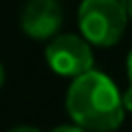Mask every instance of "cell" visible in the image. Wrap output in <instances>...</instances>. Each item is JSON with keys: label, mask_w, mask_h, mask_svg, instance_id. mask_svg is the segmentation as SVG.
<instances>
[{"label": "cell", "mask_w": 132, "mask_h": 132, "mask_svg": "<svg viewBox=\"0 0 132 132\" xmlns=\"http://www.w3.org/2000/svg\"><path fill=\"white\" fill-rule=\"evenodd\" d=\"M66 112L88 132H114L123 123V95L108 75L88 71L75 77L66 90Z\"/></svg>", "instance_id": "obj_1"}, {"label": "cell", "mask_w": 132, "mask_h": 132, "mask_svg": "<svg viewBox=\"0 0 132 132\" xmlns=\"http://www.w3.org/2000/svg\"><path fill=\"white\" fill-rule=\"evenodd\" d=\"M128 20L123 0H81L77 11L79 33L101 48L114 46L123 38Z\"/></svg>", "instance_id": "obj_2"}, {"label": "cell", "mask_w": 132, "mask_h": 132, "mask_svg": "<svg viewBox=\"0 0 132 132\" xmlns=\"http://www.w3.org/2000/svg\"><path fill=\"white\" fill-rule=\"evenodd\" d=\"M44 60L53 73L75 79V77L93 71L95 64L93 44L84 35L57 33L44 48Z\"/></svg>", "instance_id": "obj_3"}, {"label": "cell", "mask_w": 132, "mask_h": 132, "mask_svg": "<svg viewBox=\"0 0 132 132\" xmlns=\"http://www.w3.org/2000/svg\"><path fill=\"white\" fill-rule=\"evenodd\" d=\"M64 24L57 0H29L20 11V29L33 40H53Z\"/></svg>", "instance_id": "obj_4"}, {"label": "cell", "mask_w": 132, "mask_h": 132, "mask_svg": "<svg viewBox=\"0 0 132 132\" xmlns=\"http://www.w3.org/2000/svg\"><path fill=\"white\" fill-rule=\"evenodd\" d=\"M51 132H88V130H84L81 126L73 123V126H57V128H53Z\"/></svg>", "instance_id": "obj_5"}, {"label": "cell", "mask_w": 132, "mask_h": 132, "mask_svg": "<svg viewBox=\"0 0 132 132\" xmlns=\"http://www.w3.org/2000/svg\"><path fill=\"white\" fill-rule=\"evenodd\" d=\"M7 132H40V130L35 126H15V128H11Z\"/></svg>", "instance_id": "obj_6"}, {"label": "cell", "mask_w": 132, "mask_h": 132, "mask_svg": "<svg viewBox=\"0 0 132 132\" xmlns=\"http://www.w3.org/2000/svg\"><path fill=\"white\" fill-rule=\"evenodd\" d=\"M126 68H128V79H130V86H132V51L128 53V62H126Z\"/></svg>", "instance_id": "obj_7"}, {"label": "cell", "mask_w": 132, "mask_h": 132, "mask_svg": "<svg viewBox=\"0 0 132 132\" xmlns=\"http://www.w3.org/2000/svg\"><path fill=\"white\" fill-rule=\"evenodd\" d=\"M5 81H7V73H5V66L0 64V88L5 86Z\"/></svg>", "instance_id": "obj_8"}, {"label": "cell", "mask_w": 132, "mask_h": 132, "mask_svg": "<svg viewBox=\"0 0 132 132\" xmlns=\"http://www.w3.org/2000/svg\"><path fill=\"white\" fill-rule=\"evenodd\" d=\"M123 5H126V11H128V18L132 20V0H123Z\"/></svg>", "instance_id": "obj_9"}]
</instances>
